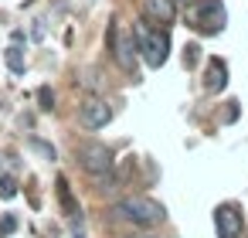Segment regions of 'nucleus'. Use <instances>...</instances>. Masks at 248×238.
Masks as SVG:
<instances>
[{
    "label": "nucleus",
    "instance_id": "obj_1",
    "mask_svg": "<svg viewBox=\"0 0 248 238\" xmlns=\"http://www.w3.org/2000/svg\"><path fill=\"white\" fill-rule=\"evenodd\" d=\"M112 214H116V218H123V221H129V224H140V228H156V224H163V221H167L163 204H160V201H153V197H146V194L123 197V201L112 207Z\"/></svg>",
    "mask_w": 248,
    "mask_h": 238
},
{
    "label": "nucleus",
    "instance_id": "obj_2",
    "mask_svg": "<svg viewBox=\"0 0 248 238\" xmlns=\"http://www.w3.org/2000/svg\"><path fill=\"white\" fill-rule=\"evenodd\" d=\"M133 38H136V48H140V55L146 58L150 68H160V65L167 62V55H170V38H167V31H150L146 24H136Z\"/></svg>",
    "mask_w": 248,
    "mask_h": 238
},
{
    "label": "nucleus",
    "instance_id": "obj_3",
    "mask_svg": "<svg viewBox=\"0 0 248 238\" xmlns=\"http://www.w3.org/2000/svg\"><path fill=\"white\" fill-rule=\"evenodd\" d=\"M109 51H112L116 65H119L123 72L136 75V55H140V48H136V38H133V34H123V31L116 28V21L109 24Z\"/></svg>",
    "mask_w": 248,
    "mask_h": 238
},
{
    "label": "nucleus",
    "instance_id": "obj_4",
    "mask_svg": "<svg viewBox=\"0 0 248 238\" xmlns=\"http://www.w3.org/2000/svg\"><path fill=\"white\" fill-rule=\"evenodd\" d=\"M228 24V11L221 0H201L194 7V28H201L204 34H217Z\"/></svg>",
    "mask_w": 248,
    "mask_h": 238
},
{
    "label": "nucleus",
    "instance_id": "obj_5",
    "mask_svg": "<svg viewBox=\"0 0 248 238\" xmlns=\"http://www.w3.org/2000/svg\"><path fill=\"white\" fill-rule=\"evenodd\" d=\"M78 163L89 177H99V174L112 170V150L102 143H85V146H78Z\"/></svg>",
    "mask_w": 248,
    "mask_h": 238
},
{
    "label": "nucleus",
    "instance_id": "obj_6",
    "mask_svg": "<svg viewBox=\"0 0 248 238\" xmlns=\"http://www.w3.org/2000/svg\"><path fill=\"white\" fill-rule=\"evenodd\" d=\"M78 123L85 129H102V126L112 123V106L106 99H85L78 106Z\"/></svg>",
    "mask_w": 248,
    "mask_h": 238
},
{
    "label": "nucleus",
    "instance_id": "obj_7",
    "mask_svg": "<svg viewBox=\"0 0 248 238\" xmlns=\"http://www.w3.org/2000/svg\"><path fill=\"white\" fill-rule=\"evenodd\" d=\"M214 231H217V238H241L245 235V221H241L238 204H221L214 211Z\"/></svg>",
    "mask_w": 248,
    "mask_h": 238
},
{
    "label": "nucleus",
    "instance_id": "obj_8",
    "mask_svg": "<svg viewBox=\"0 0 248 238\" xmlns=\"http://www.w3.org/2000/svg\"><path fill=\"white\" fill-rule=\"evenodd\" d=\"M143 11L156 24H173L177 17V0H143Z\"/></svg>",
    "mask_w": 248,
    "mask_h": 238
},
{
    "label": "nucleus",
    "instance_id": "obj_9",
    "mask_svg": "<svg viewBox=\"0 0 248 238\" xmlns=\"http://www.w3.org/2000/svg\"><path fill=\"white\" fill-rule=\"evenodd\" d=\"M224 85H228V65L221 58H211L207 62V72H204V89L211 95H217V92H224Z\"/></svg>",
    "mask_w": 248,
    "mask_h": 238
},
{
    "label": "nucleus",
    "instance_id": "obj_10",
    "mask_svg": "<svg viewBox=\"0 0 248 238\" xmlns=\"http://www.w3.org/2000/svg\"><path fill=\"white\" fill-rule=\"evenodd\" d=\"M55 187H58V204H62V211H65L68 218H78V214H82V207H78V201H75V194H72L68 180H65V177H58V180H55Z\"/></svg>",
    "mask_w": 248,
    "mask_h": 238
},
{
    "label": "nucleus",
    "instance_id": "obj_11",
    "mask_svg": "<svg viewBox=\"0 0 248 238\" xmlns=\"http://www.w3.org/2000/svg\"><path fill=\"white\" fill-rule=\"evenodd\" d=\"M4 62H7V68H11L14 75H24V55H21L17 45H11V48L4 51Z\"/></svg>",
    "mask_w": 248,
    "mask_h": 238
},
{
    "label": "nucleus",
    "instance_id": "obj_12",
    "mask_svg": "<svg viewBox=\"0 0 248 238\" xmlns=\"http://www.w3.org/2000/svg\"><path fill=\"white\" fill-rule=\"evenodd\" d=\"M38 102H41L45 112H51V109H55V92H51L48 85H41V89H38Z\"/></svg>",
    "mask_w": 248,
    "mask_h": 238
},
{
    "label": "nucleus",
    "instance_id": "obj_13",
    "mask_svg": "<svg viewBox=\"0 0 248 238\" xmlns=\"http://www.w3.org/2000/svg\"><path fill=\"white\" fill-rule=\"evenodd\" d=\"M17 194V184H14V177H4V174H0V197H14Z\"/></svg>",
    "mask_w": 248,
    "mask_h": 238
},
{
    "label": "nucleus",
    "instance_id": "obj_14",
    "mask_svg": "<svg viewBox=\"0 0 248 238\" xmlns=\"http://www.w3.org/2000/svg\"><path fill=\"white\" fill-rule=\"evenodd\" d=\"M31 146H34V150H38L45 160H55V146H48L45 140H31Z\"/></svg>",
    "mask_w": 248,
    "mask_h": 238
},
{
    "label": "nucleus",
    "instance_id": "obj_15",
    "mask_svg": "<svg viewBox=\"0 0 248 238\" xmlns=\"http://www.w3.org/2000/svg\"><path fill=\"white\" fill-rule=\"evenodd\" d=\"M17 228V218L14 214H4V218H0V231H4V235H11Z\"/></svg>",
    "mask_w": 248,
    "mask_h": 238
},
{
    "label": "nucleus",
    "instance_id": "obj_16",
    "mask_svg": "<svg viewBox=\"0 0 248 238\" xmlns=\"http://www.w3.org/2000/svg\"><path fill=\"white\" fill-rule=\"evenodd\" d=\"M194 62H197V48L190 45V48H187V55H184V65H187V68H194Z\"/></svg>",
    "mask_w": 248,
    "mask_h": 238
},
{
    "label": "nucleus",
    "instance_id": "obj_17",
    "mask_svg": "<svg viewBox=\"0 0 248 238\" xmlns=\"http://www.w3.org/2000/svg\"><path fill=\"white\" fill-rule=\"evenodd\" d=\"M177 4H187V0H177Z\"/></svg>",
    "mask_w": 248,
    "mask_h": 238
},
{
    "label": "nucleus",
    "instance_id": "obj_18",
    "mask_svg": "<svg viewBox=\"0 0 248 238\" xmlns=\"http://www.w3.org/2000/svg\"><path fill=\"white\" fill-rule=\"evenodd\" d=\"M245 238H248V235H245Z\"/></svg>",
    "mask_w": 248,
    "mask_h": 238
}]
</instances>
